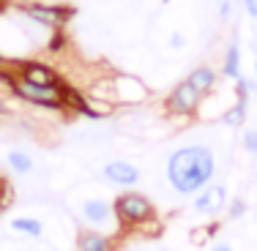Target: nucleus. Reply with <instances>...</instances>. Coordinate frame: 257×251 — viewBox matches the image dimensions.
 Instances as JSON below:
<instances>
[{
  "mask_svg": "<svg viewBox=\"0 0 257 251\" xmlns=\"http://www.w3.org/2000/svg\"><path fill=\"white\" fill-rule=\"evenodd\" d=\"M3 69H6V58L0 55V71H3Z\"/></svg>",
  "mask_w": 257,
  "mask_h": 251,
  "instance_id": "393cba45",
  "label": "nucleus"
},
{
  "mask_svg": "<svg viewBox=\"0 0 257 251\" xmlns=\"http://www.w3.org/2000/svg\"><path fill=\"white\" fill-rule=\"evenodd\" d=\"M20 11L25 17H30L33 22L44 28H66V22L74 17V9L71 6H47V3H22Z\"/></svg>",
  "mask_w": 257,
  "mask_h": 251,
  "instance_id": "20e7f679",
  "label": "nucleus"
},
{
  "mask_svg": "<svg viewBox=\"0 0 257 251\" xmlns=\"http://www.w3.org/2000/svg\"><path fill=\"white\" fill-rule=\"evenodd\" d=\"M200 104V93L192 88V85L183 79L181 85H175V90L167 96V109L173 115H192Z\"/></svg>",
  "mask_w": 257,
  "mask_h": 251,
  "instance_id": "39448f33",
  "label": "nucleus"
},
{
  "mask_svg": "<svg viewBox=\"0 0 257 251\" xmlns=\"http://www.w3.org/2000/svg\"><path fill=\"white\" fill-rule=\"evenodd\" d=\"M3 197H9V183H6V177H0V207H6Z\"/></svg>",
  "mask_w": 257,
  "mask_h": 251,
  "instance_id": "aec40b11",
  "label": "nucleus"
},
{
  "mask_svg": "<svg viewBox=\"0 0 257 251\" xmlns=\"http://www.w3.org/2000/svg\"><path fill=\"white\" fill-rule=\"evenodd\" d=\"M77 248L79 251H112V240L107 235H99V232H79Z\"/></svg>",
  "mask_w": 257,
  "mask_h": 251,
  "instance_id": "f8f14e48",
  "label": "nucleus"
},
{
  "mask_svg": "<svg viewBox=\"0 0 257 251\" xmlns=\"http://www.w3.org/2000/svg\"><path fill=\"white\" fill-rule=\"evenodd\" d=\"M243 3H246V11L252 17H257V0H243Z\"/></svg>",
  "mask_w": 257,
  "mask_h": 251,
  "instance_id": "412c9836",
  "label": "nucleus"
},
{
  "mask_svg": "<svg viewBox=\"0 0 257 251\" xmlns=\"http://www.w3.org/2000/svg\"><path fill=\"white\" fill-rule=\"evenodd\" d=\"M213 251H232V248H230V246H224V243H219V246L213 248Z\"/></svg>",
  "mask_w": 257,
  "mask_h": 251,
  "instance_id": "b1692460",
  "label": "nucleus"
},
{
  "mask_svg": "<svg viewBox=\"0 0 257 251\" xmlns=\"http://www.w3.org/2000/svg\"><path fill=\"white\" fill-rule=\"evenodd\" d=\"M0 115H9V107H6V101H3V96H0Z\"/></svg>",
  "mask_w": 257,
  "mask_h": 251,
  "instance_id": "5701e85b",
  "label": "nucleus"
},
{
  "mask_svg": "<svg viewBox=\"0 0 257 251\" xmlns=\"http://www.w3.org/2000/svg\"><path fill=\"white\" fill-rule=\"evenodd\" d=\"M112 213L118 216V221L123 226H140V224H148L154 218V205H151L148 197L143 194H120L112 205Z\"/></svg>",
  "mask_w": 257,
  "mask_h": 251,
  "instance_id": "f03ea898",
  "label": "nucleus"
},
{
  "mask_svg": "<svg viewBox=\"0 0 257 251\" xmlns=\"http://www.w3.org/2000/svg\"><path fill=\"white\" fill-rule=\"evenodd\" d=\"M66 47V33H63V28H55L52 30V39H50V44H47V52H52V55H58L60 50Z\"/></svg>",
  "mask_w": 257,
  "mask_h": 251,
  "instance_id": "f3484780",
  "label": "nucleus"
},
{
  "mask_svg": "<svg viewBox=\"0 0 257 251\" xmlns=\"http://www.w3.org/2000/svg\"><path fill=\"white\" fill-rule=\"evenodd\" d=\"M224 74L238 79V74H241V52H238V44H232L227 50V58H224Z\"/></svg>",
  "mask_w": 257,
  "mask_h": 251,
  "instance_id": "dca6fc26",
  "label": "nucleus"
},
{
  "mask_svg": "<svg viewBox=\"0 0 257 251\" xmlns=\"http://www.w3.org/2000/svg\"><path fill=\"white\" fill-rule=\"evenodd\" d=\"M246 101H249V82L238 77V104L227 115V123H243V118H246Z\"/></svg>",
  "mask_w": 257,
  "mask_h": 251,
  "instance_id": "ddd939ff",
  "label": "nucleus"
},
{
  "mask_svg": "<svg viewBox=\"0 0 257 251\" xmlns=\"http://www.w3.org/2000/svg\"><path fill=\"white\" fill-rule=\"evenodd\" d=\"M213 177V153L203 145L181 148L167 161V180L178 194H194Z\"/></svg>",
  "mask_w": 257,
  "mask_h": 251,
  "instance_id": "f257e3e1",
  "label": "nucleus"
},
{
  "mask_svg": "<svg viewBox=\"0 0 257 251\" xmlns=\"http://www.w3.org/2000/svg\"><path fill=\"white\" fill-rule=\"evenodd\" d=\"M243 210H246V205H243L241 199H235V202H232V205H230V216H241Z\"/></svg>",
  "mask_w": 257,
  "mask_h": 251,
  "instance_id": "6ab92c4d",
  "label": "nucleus"
},
{
  "mask_svg": "<svg viewBox=\"0 0 257 251\" xmlns=\"http://www.w3.org/2000/svg\"><path fill=\"white\" fill-rule=\"evenodd\" d=\"M112 96L115 99H120V101H128V104H137V101H143L145 96H148V90H145V85L140 82V79H134V77H115L112 82Z\"/></svg>",
  "mask_w": 257,
  "mask_h": 251,
  "instance_id": "0eeeda50",
  "label": "nucleus"
},
{
  "mask_svg": "<svg viewBox=\"0 0 257 251\" xmlns=\"http://www.w3.org/2000/svg\"><path fill=\"white\" fill-rule=\"evenodd\" d=\"M222 205H224V188L222 186H211L208 191H203L194 199V207H197L200 213H216Z\"/></svg>",
  "mask_w": 257,
  "mask_h": 251,
  "instance_id": "1a4fd4ad",
  "label": "nucleus"
},
{
  "mask_svg": "<svg viewBox=\"0 0 257 251\" xmlns=\"http://www.w3.org/2000/svg\"><path fill=\"white\" fill-rule=\"evenodd\" d=\"M60 96H63V109H71V112L85 115V118H90V120H101L104 112H99V109L90 107V101L85 99L77 88H71V85L63 82V85H60Z\"/></svg>",
  "mask_w": 257,
  "mask_h": 251,
  "instance_id": "423d86ee",
  "label": "nucleus"
},
{
  "mask_svg": "<svg viewBox=\"0 0 257 251\" xmlns=\"http://www.w3.org/2000/svg\"><path fill=\"white\" fill-rule=\"evenodd\" d=\"M9 71L17 79H22L28 85H39V88H60L63 85L58 71L52 66L41 63V60H20V63H11Z\"/></svg>",
  "mask_w": 257,
  "mask_h": 251,
  "instance_id": "7ed1b4c3",
  "label": "nucleus"
},
{
  "mask_svg": "<svg viewBox=\"0 0 257 251\" xmlns=\"http://www.w3.org/2000/svg\"><path fill=\"white\" fill-rule=\"evenodd\" d=\"M11 229L25 232V235H30V237H39L41 232H44V226H41L39 218H14V221H11Z\"/></svg>",
  "mask_w": 257,
  "mask_h": 251,
  "instance_id": "2eb2a0df",
  "label": "nucleus"
},
{
  "mask_svg": "<svg viewBox=\"0 0 257 251\" xmlns=\"http://www.w3.org/2000/svg\"><path fill=\"white\" fill-rule=\"evenodd\" d=\"M82 216L90 224H107L109 216H112V205H107L104 199H88L82 205Z\"/></svg>",
  "mask_w": 257,
  "mask_h": 251,
  "instance_id": "9b49d317",
  "label": "nucleus"
},
{
  "mask_svg": "<svg viewBox=\"0 0 257 251\" xmlns=\"http://www.w3.org/2000/svg\"><path fill=\"white\" fill-rule=\"evenodd\" d=\"M9 167L14 169L17 175H28L33 169V158L28 153H20V150H11L9 153Z\"/></svg>",
  "mask_w": 257,
  "mask_h": 251,
  "instance_id": "4468645a",
  "label": "nucleus"
},
{
  "mask_svg": "<svg viewBox=\"0 0 257 251\" xmlns=\"http://www.w3.org/2000/svg\"><path fill=\"white\" fill-rule=\"evenodd\" d=\"M104 177L115 186H134L140 180V169L128 161H109L104 167Z\"/></svg>",
  "mask_w": 257,
  "mask_h": 251,
  "instance_id": "6e6552de",
  "label": "nucleus"
},
{
  "mask_svg": "<svg viewBox=\"0 0 257 251\" xmlns=\"http://www.w3.org/2000/svg\"><path fill=\"white\" fill-rule=\"evenodd\" d=\"M254 74H257V66H254Z\"/></svg>",
  "mask_w": 257,
  "mask_h": 251,
  "instance_id": "a878e982",
  "label": "nucleus"
},
{
  "mask_svg": "<svg viewBox=\"0 0 257 251\" xmlns=\"http://www.w3.org/2000/svg\"><path fill=\"white\" fill-rule=\"evenodd\" d=\"M173 47H183V36H178V33L173 36Z\"/></svg>",
  "mask_w": 257,
  "mask_h": 251,
  "instance_id": "4be33fe9",
  "label": "nucleus"
},
{
  "mask_svg": "<svg viewBox=\"0 0 257 251\" xmlns=\"http://www.w3.org/2000/svg\"><path fill=\"white\" fill-rule=\"evenodd\" d=\"M186 82L192 85L200 96H205V93H211L213 85H216V74H213V69H208V66H200V69H194L192 74L186 77Z\"/></svg>",
  "mask_w": 257,
  "mask_h": 251,
  "instance_id": "9d476101",
  "label": "nucleus"
},
{
  "mask_svg": "<svg viewBox=\"0 0 257 251\" xmlns=\"http://www.w3.org/2000/svg\"><path fill=\"white\" fill-rule=\"evenodd\" d=\"M243 145H246V150L257 153V131H246V137H243Z\"/></svg>",
  "mask_w": 257,
  "mask_h": 251,
  "instance_id": "a211bd4d",
  "label": "nucleus"
}]
</instances>
